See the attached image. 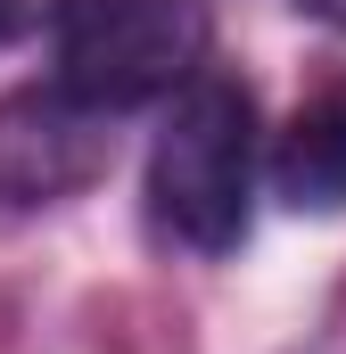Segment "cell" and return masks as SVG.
Masks as SVG:
<instances>
[{"mask_svg":"<svg viewBox=\"0 0 346 354\" xmlns=\"http://www.w3.org/2000/svg\"><path fill=\"white\" fill-rule=\"evenodd\" d=\"M58 83L91 107H140L173 99L190 75H206L215 17L206 0H66L58 8Z\"/></svg>","mask_w":346,"mask_h":354,"instance_id":"cell-2","label":"cell"},{"mask_svg":"<svg viewBox=\"0 0 346 354\" xmlns=\"http://www.w3.org/2000/svg\"><path fill=\"white\" fill-rule=\"evenodd\" d=\"M272 189L297 214H338L346 206V75L322 83L272 140Z\"/></svg>","mask_w":346,"mask_h":354,"instance_id":"cell-4","label":"cell"},{"mask_svg":"<svg viewBox=\"0 0 346 354\" xmlns=\"http://www.w3.org/2000/svg\"><path fill=\"white\" fill-rule=\"evenodd\" d=\"M58 8H66V0H0V41H17V33H33V25H58Z\"/></svg>","mask_w":346,"mask_h":354,"instance_id":"cell-5","label":"cell"},{"mask_svg":"<svg viewBox=\"0 0 346 354\" xmlns=\"http://www.w3.org/2000/svg\"><path fill=\"white\" fill-rule=\"evenodd\" d=\"M313 8H322V17H330V25L346 33V0H313Z\"/></svg>","mask_w":346,"mask_h":354,"instance_id":"cell-6","label":"cell"},{"mask_svg":"<svg viewBox=\"0 0 346 354\" xmlns=\"http://www.w3.org/2000/svg\"><path fill=\"white\" fill-rule=\"evenodd\" d=\"M256 198V99L231 75H190L149 149V214L190 256H231Z\"/></svg>","mask_w":346,"mask_h":354,"instance_id":"cell-1","label":"cell"},{"mask_svg":"<svg viewBox=\"0 0 346 354\" xmlns=\"http://www.w3.org/2000/svg\"><path fill=\"white\" fill-rule=\"evenodd\" d=\"M107 107L66 83H25L0 99V206H58L107 174Z\"/></svg>","mask_w":346,"mask_h":354,"instance_id":"cell-3","label":"cell"}]
</instances>
